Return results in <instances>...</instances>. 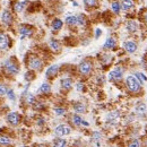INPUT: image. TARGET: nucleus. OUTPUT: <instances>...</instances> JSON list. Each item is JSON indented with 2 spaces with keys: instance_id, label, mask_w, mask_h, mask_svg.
<instances>
[{
  "instance_id": "f257e3e1",
  "label": "nucleus",
  "mask_w": 147,
  "mask_h": 147,
  "mask_svg": "<svg viewBox=\"0 0 147 147\" xmlns=\"http://www.w3.org/2000/svg\"><path fill=\"white\" fill-rule=\"evenodd\" d=\"M3 66H5L6 71H7L8 74H10V75H16V74H18V71H19V66H18L17 61L14 58L7 59V60L3 62Z\"/></svg>"
},
{
  "instance_id": "f03ea898",
  "label": "nucleus",
  "mask_w": 147,
  "mask_h": 147,
  "mask_svg": "<svg viewBox=\"0 0 147 147\" xmlns=\"http://www.w3.org/2000/svg\"><path fill=\"white\" fill-rule=\"evenodd\" d=\"M126 84H127L128 89L131 93H138L140 90V83L138 82V79L136 77H134L131 75L126 78Z\"/></svg>"
},
{
  "instance_id": "7ed1b4c3",
  "label": "nucleus",
  "mask_w": 147,
  "mask_h": 147,
  "mask_svg": "<svg viewBox=\"0 0 147 147\" xmlns=\"http://www.w3.org/2000/svg\"><path fill=\"white\" fill-rule=\"evenodd\" d=\"M78 69H79V73L83 75V76H87L92 73V69H93V66H92V62L88 61V60H84L79 63L78 66Z\"/></svg>"
},
{
  "instance_id": "20e7f679",
  "label": "nucleus",
  "mask_w": 147,
  "mask_h": 147,
  "mask_svg": "<svg viewBox=\"0 0 147 147\" xmlns=\"http://www.w3.org/2000/svg\"><path fill=\"white\" fill-rule=\"evenodd\" d=\"M29 67L32 70H41L43 67V61L37 57H31L29 60Z\"/></svg>"
},
{
  "instance_id": "39448f33",
  "label": "nucleus",
  "mask_w": 147,
  "mask_h": 147,
  "mask_svg": "<svg viewBox=\"0 0 147 147\" xmlns=\"http://www.w3.org/2000/svg\"><path fill=\"white\" fill-rule=\"evenodd\" d=\"M70 132H71V128L69 126H67V124H59L58 127H56V129H55V134L58 137L67 136Z\"/></svg>"
},
{
  "instance_id": "423d86ee",
  "label": "nucleus",
  "mask_w": 147,
  "mask_h": 147,
  "mask_svg": "<svg viewBox=\"0 0 147 147\" xmlns=\"http://www.w3.org/2000/svg\"><path fill=\"white\" fill-rule=\"evenodd\" d=\"M122 76H123V69L120 68V67L113 69V70L109 74L110 80H113V82H119L120 79H122Z\"/></svg>"
},
{
  "instance_id": "0eeeda50",
  "label": "nucleus",
  "mask_w": 147,
  "mask_h": 147,
  "mask_svg": "<svg viewBox=\"0 0 147 147\" xmlns=\"http://www.w3.org/2000/svg\"><path fill=\"white\" fill-rule=\"evenodd\" d=\"M7 121L11 126H18L19 122H21V116L17 112H10L7 116Z\"/></svg>"
},
{
  "instance_id": "6e6552de",
  "label": "nucleus",
  "mask_w": 147,
  "mask_h": 147,
  "mask_svg": "<svg viewBox=\"0 0 147 147\" xmlns=\"http://www.w3.org/2000/svg\"><path fill=\"white\" fill-rule=\"evenodd\" d=\"M9 37L8 35L3 34V33H0V50L2 51H7L9 49Z\"/></svg>"
},
{
  "instance_id": "1a4fd4ad",
  "label": "nucleus",
  "mask_w": 147,
  "mask_h": 147,
  "mask_svg": "<svg viewBox=\"0 0 147 147\" xmlns=\"http://www.w3.org/2000/svg\"><path fill=\"white\" fill-rule=\"evenodd\" d=\"M1 19H2V23L6 24V25H10L13 23V15L9 10H3L2 15H1Z\"/></svg>"
},
{
  "instance_id": "9d476101",
  "label": "nucleus",
  "mask_w": 147,
  "mask_h": 147,
  "mask_svg": "<svg viewBox=\"0 0 147 147\" xmlns=\"http://www.w3.org/2000/svg\"><path fill=\"white\" fill-rule=\"evenodd\" d=\"M123 48L129 53H134V52L137 51V44L134 41H127V42H124L123 43Z\"/></svg>"
},
{
  "instance_id": "9b49d317",
  "label": "nucleus",
  "mask_w": 147,
  "mask_h": 147,
  "mask_svg": "<svg viewBox=\"0 0 147 147\" xmlns=\"http://www.w3.org/2000/svg\"><path fill=\"white\" fill-rule=\"evenodd\" d=\"M19 33H21V35H22L23 37H25V36H31V35L33 34V29H32L29 25H22V26L19 27Z\"/></svg>"
},
{
  "instance_id": "f8f14e48",
  "label": "nucleus",
  "mask_w": 147,
  "mask_h": 147,
  "mask_svg": "<svg viewBox=\"0 0 147 147\" xmlns=\"http://www.w3.org/2000/svg\"><path fill=\"white\" fill-rule=\"evenodd\" d=\"M59 65H53V66H51V67H49V69L47 70V73H45V75H47V77L48 78H51V77H55L57 74H58L59 71Z\"/></svg>"
},
{
  "instance_id": "ddd939ff",
  "label": "nucleus",
  "mask_w": 147,
  "mask_h": 147,
  "mask_svg": "<svg viewBox=\"0 0 147 147\" xmlns=\"http://www.w3.org/2000/svg\"><path fill=\"white\" fill-rule=\"evenodd\" d=\"M74 111L76 112V114H80V113H85L86 112V106H85V104L84 103H82V102H76L75 104H74Z\"/></svg>"
},
{
  "instance_id": "4468645a",
  "label": "nucleus",
  "mask_w": 147,
  "mask_h": 147,
  "mask_svg": "<svg viewBox=\"0 0 147 147\" xmlns=\"http://www.w3.org/2000/svg\"><path fill=\"white\" fill-rule=\"evenodd\" d=\"M60 84H61V87L63 89H70L71 86H73V79L69 78V77H66V78H62L60 80Z\"/></svg>"
},
{
  "instance_id": "2eb2a0df",
  "label": "nucleus",
  "mask_w": 147,
  "mask_h": 147,
  "mask_svg": "<svg viewBox=\"0 0 147 147\" xmlns=\"http://www.w3.org/2000/svg\"><path fill=\"white\" fill-rule=\"evenodd\" d=\"M49 45H50L51 50H53L55 52H59V51L61 50V45H60L59 41L55 40V39H51V40L49 41Z\"/></svg>"
},
{
  "instance_id": "dca6fc26",
  "label": "nucleus",
  "mask_w": 147,
  "mask_h": 147,
  "mask_svg": "<svg viewBox=\"0 0 147 147\" xmlns=\"http://www.w3.org/2000/svg\"><path fill=\"white\" fill-rule=\"evenodd\" d=\"M117 45V41L113 37H109L104 43V49H114Z\"/></svg>"
},
{
  "instance_id": "f3484780",
  "label": "nucleus",
  "mask_w": 147,
  "mask_h": 147,
  "mask_svg": "<svg viewBox=\"0 0 147 147\" xmlns=\"http://www.w3.org/2000/svg\"><path fill=\"white\" fill-rule=\"evenodd\" d=\"M119 116H120L119 111H112L111 113H109V116H108V118H106V121H108V122H110V123H114V122L118 120Z\"/></svg>"
},
{
  "instance_id": "a211bd4d",
  "label": "nucleus",
  "mask_w": 147,
  "mask_h": 147,
  "mask_svg": "<svg viewBox=\"0 0 147 147\" xmlns=\"http://www.w3.org/2000/svg\"><path fill=\"white\" fill-rule=\"evenodd\" d=\"M50 92H51V86L48 83H43L39 88V93H41V94H49Z\"/></svg>"
},
{
  "instance_id": "6ab92c4d",
  "label": "nucleus",
  "mask_w": 147,
  "mask_h": 147,
  "mask_svg": "<svg viewBox=\"0 0 147 147\" xmlns=\"http://www.w3.org/2000/svg\"><path fill=\"white\" fill-rule=\"evenodd\" d=\"M53 147H66L67 146V140L63 138H56L53 140Z\"/></svg>"
},
{
  "instance_id": "aec40b11",
  "label": "nucleus",
  "mask_w": 147,
  "mask_h": 147,
  "mask_svg": "<svg viewBox=\"0 0 147 147\" xmlns=\"http://www.w3.org/2000/svg\"><path fill=\"white\" fill-rule=\"evenodd\" d=\"M127 29H128L129 32H136V31L138 29V24H137V22H135V21H129V22L127 23Z\"/></svg>"
},
{
  "instance_id": "412c9836",
  "label": "nucleus",
  "mask_w": 147,
  "mask_h": 147,
  "mask_svg": "<svg viewBox=\"0 0 147 147\" xmlns=\"http://www.w3.org/2000/svg\"><path fill=\"white\" fill-rule=\"evenodd\" d=\"M11 144V139L5 135H0V145L1 146H7Z\"/></svg>"
},
{
  "instance_id": "4be33fe9",
  "label": "nucleus",
  "mask_w": 147,
  "mask_h": 147,
  "mask_svg": "<svg viewBox=\"0 0 147 147\" xmlns=\"http://www.w3.org/2000/svg\"><path fill=\"white\" fill-rule=\"evenodd\" d=\"M62 25H63V23H62V21L59 19V18L55 19V21L52 22V29H53V31H59V29H62Z\"/></svg>"
},
{
  "instance_id": "5701e85b",
  "label": "nucleus",
  "mask_w": 147,
  "mask_h": 147,
  "mask_svg": "<svg viewBox=\"0 0 147 147\" xmlns=\"http://www.w3.org/2000/svg\"><path fill=\"white\" fill-rule=\"evenodd\" d=\"M25 6H26V1H19V2H16V3H15L14 8H15V10H16L17 13H21V11L25 8Z\"/></svg>"
},
{
  "instance_id": "b1692460",
  "label": "nucleus",
  "mask_w": 147,
  "mask_h": 147,
  "mask_svg": "<svg viewBox=\"0 0 147 147\" xmlns=\"http://www.w3.org/2000/svg\"><path fill=\"white\" fill-rule=\"evenodd\" d=\"M134 7V1L132 0H123L122 1V8L124 10H129Z\"/></svg>"
},
{
  "instance_id": "393cba45",
  "label": "nucleus",
  "mask_w": 147,
  "mask_h": 147,
  "mask_svg": "<svg viewBox=\"0 0 147 147\" xmlns=\"http://www.w3.org/2000/svg\"><path fill=\"white\" fill-rule=\"evenodd\" d=\"M66 23L68 25H70V26H74V25L77 24V17L76 16H68L66 18Z\"/></svg>"
},
{
  "instance_id": "a878e982",
  "label": "nucleus",
  "mask_w": 147,
  "mask_h": 147,
  "mask_svg": "<svg viewBox=\"0 0 147 147\" xmlns=\"http://www.w3.org/2000/svg\"><path fill=\"white\" fill-rule=\"evenodd\" d=\"M136 111L138 112V113H146L147 111V106L146 104H144V103H139L137 106H136Z\"/></svg>"
},
{
  "instance_id": "bb28decb",
  "label": "nucleus",
  "mask_w": 147,
  "mask_h": 147,
  "mask_svg": "<svg viewBox=\"0 0 147 147\" xmlns=\"http://www.w3.org/2000/svg\"><path fill=\"white\" fill-rule=\"evenodd\" d=\"M73 122H74V124L75 126H82V123H83V119L79 117L78 114H74L73 116Z\"/></svg>"
},
{
  "instance_id": "cd10ccee",
  "label": "nucleus",
  "mask_w": 147,
  "mask_h": 147,
  "mask_svg": "<svg viewBox=\"0 0 147 147\" xmlns=\"http://www.w3.org/2000/svg\"><path fill=\"white\" fill-rule=\"evenodd\" d=\"M86 21H87V18L83 14H80L79 16H77V24H79V25H85L86 24Z\"/></svg>"
},
{
  "instance_id": "c85d7f7f",
  "label": "nucleus",
  "mask_w": 147,
  "mask_h": 147,
  "mask_svg": "<svg viewBox=\"0 0 147 147\" xmlns=\"http://www.w3.org/2000/svg\"><path fill=\"white\" fill-rule=\"evenodd\" d=\"M136 78H138V79H139L138 82L140 83V85L143 84V82H147V77L145 76V75H143L142 73H137V74H136Z\"/></svg>"
},
{
  "instance_id": "c756f323",
  "label": "nucleus",
  "mask_w": 147,
  "mask_h": 147,
  "mask_svg": "<svg viewBox=\"0 0 147 147\" xmlns=\"http://www.w3.org/2000/svg\"><path fill=\"white\" fill-rule=\"evenodd\" d=\"M26 102H27L29 104H34V103H35V97H34L33 94H31V93H27V94H26Z\"/></svg>"
},
{
  "instance_id": "7c9ffc66",
  "label": "nucleus",
  "mask_w": 147,
  "mask_h": 147,
  "mask_svg": "<svg viewBox=\"0 0 147 147\" xmlns=\"http://www.w3.org/2000/svg\"><path fill=\"white\" fill-rule=\"evenodd\" d=\"M111 8H112V11H114L116 14H118L119 11H120V3L119 2H112V5H111Z\"/></svg>"
},
{
  "instance_id": "2f4dec72",
  "label": "nucleus",
  "mask_w": 147,
  "mask_h": 147,
  "mask_svg": "<svg viewBox=\"0 0 147 147\" xmlns=\"http://www.w3.org/2000/svg\"><path fill=\"white\" fill-rule=\"evenodd\" d=\"M55 113L57 116H63L66 113V109L65 108H56L55 109Z\"/></svg>"
},
{
  "instance_id": "473e14b6",
  "label": "nucleus",
  "mask_w": 147,
  "mask_h": 147,
  "mask_svg": "<svg viewBox=\"0 0 147 147\" xmlns=\"http://www.w3.org/2000/svg\"><path fill=\"white\" fill-rule=\"evenodd\" d=\"M34 73L33 71H27L26 74H25V79L27 80V82H31L32 79H34Z\"/></svg>"
},
{
  "instance_id": "72a5a7b5",
  "label": "nucleus",
  "mask_w": 147,
  "mask_h": 147,
  "mask_svg": "<svg viewBox=\"0 0 147 147\" xmlns=\"http://www.w3.org/2000/svg\"><path fill=\"white\" fill-rule=\"evenodd\" d=\"M7 92H8V88L6 87V85L0 83V95H7Z\"/></svg>"
},
{
  "instance_id": "f704fd0d",
  "label": "nucleus",
  "mask_w": 147,
  "mask_h": 147,
  "mask_svg": "<svg viewBox=\"0 0 147 147\" xmlns=\"http://www.w3.org/2000/svg\"><path fill=\"white\" fill-rule=\"evenodd\" d=\"M128 147H140V143H139L138 139H134V140H131L129 143Z\"/></svg>"
},
{
  "instance_id": "c9c22d12",
  "label": "nucleus",
  "mask_w": 147,
  "mask_h": 147,
  "mask_svg": "<svg viewBox=\"0 0 147 147\" xmlns=\"http://www.w3.org/2000/svg\"><path fill=\"white\" fill-rule=\"evenodd\" d=\"M7 96H8V98L9 100H11V101H15V93H14V90L13 89H8V92H7Z\"/></svg>"
},
{
  "instance_id": "e433bc0d",
  "label": "nucleus",
  "mask_w": 147,
  "mask_h": 147,
  "mask_svg": "<svg viewBox=\"0 0 147 147\" xmlns=\"http://www.w3.org/2000/svg\"><path fill=\"white\" fill-rule=\"evenodd\" d=\"M84 3L88 7H93L97 3V0H84Z\"/></svg>"
},
{
  "instance_id": "4c0bfd02",
  "label": "nucleus",
  "mask_w": 147,
  "mask_h": 147,
  "mask_svg": "<svg viewBox=\"0 0 147 147\" xmlns=\"http://www.w3.org/2000/svg\"><path fill=\"white\" fill-rule=\"evenodd\" d=\"M76 88H77V90H79V92H83V90H84V85H83V83H77V85H76Z\"/></svg>"
},
{
  "instance_id": "58836bf2",
  "label": "nucleus",
  "mask_w": 147,
  "mask_h": 147,
  "mask_svg": "<svg viewBox=\"0 0 147 147\" xmlns=\"http://www.w3.org/2000/svg\"><path fill=\"white\" fill-rule=\"evenodd\" d=\"M93 138L98 142V140L101 139V134H100V132H94V134H93Z\"/></svg>"
},
{
  "instance_id": "ea45409f",
  "label": "nucleus",
  "mask_w": 147,
  "mask_h": 147,
  "mask_svg": "<svg viewBox=\"0 0 147 147\" xmlns=\"http://www.w3.org/2000/svg\"><path fill=\"white\" fill-rule=\"evenodd\" d=\"M101 34H102V31L100 29H97L95 31V37H96V39H98V37L101 36Z\"/></svg>"
},
{
  "instance_id": "a19ab883",
  "label": "nucleus",
  "mask_w": 147,
  "mask_h": 147,
  "mask_svg": "<svg viewBox=\"0 0 147 147\" xmlns=\"http://www.w3.org/2000/svg\"><path fill=\"white\" fill-rule=\"evenodd\" d=\"M36 147H45L44 145H39V146H36Z\"/></svg>"
},
{
  "instance_id": "79ce46f5",
  "label": "nucleus",
  "mask_w": 147,
  "mask_h": 147,
  "mask_svg": "<svg viewBox=\"0 0 147 147\" xmlns=\"http://www.w3.org/2000/svg\"><path fill=\"white\" fill-rule=\"evenodd\" d=\"M145 19H146V22H147V13L145 14Z\"/></svg>"
},
{
  "instance_id": "37998d69",
  "label": "nucleus",
  "mask_w": 147,
  "mask_h": 147,
  "mask_svg": "<svg viewBox=\"0 0 147 147\" xmlns=\"http://www.w3.org/2000/svg\"><path fill=\"white\" fill-rule=\"evenodd\" d=\"M23 147H26V146H23Z\"/></svg>"
}]
</instances>
